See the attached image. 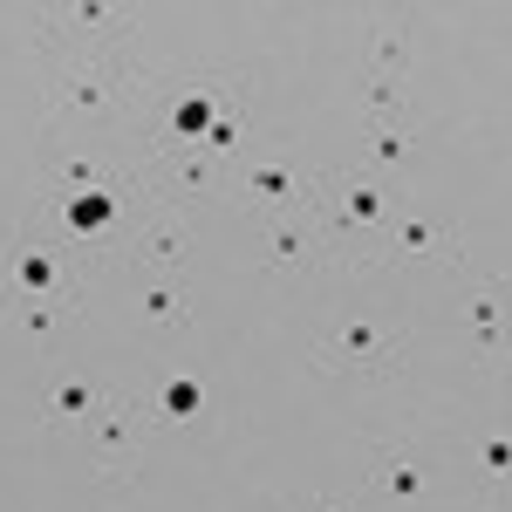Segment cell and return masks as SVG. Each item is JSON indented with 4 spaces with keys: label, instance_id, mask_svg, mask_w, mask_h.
I'll return each instance as SVG.
<instances>
[{
    "label": "cell",
    "instance_id": "cell-1",
    "mask_svg": "<svg viewBox=\"0 0 512 512\" xmlns=\"http://www.w3.org/2000/svg\"><path fill=\"white\" fill-rule=\"evenodd\" d=\"M390 219H396L390 192L376 178H362V171H349L342 185H328V198H321V226L335 239H376V233H390Z\"/></svg>",
    "mask_w": 512,
    "mask_h": 512
},
{
    "label": "cell",
    "instance_id": "cell-2",
    "mask_svg": "<svg viewBox=\"0 0 512 512\" xmlns=\"http://www.w3.org/2000/svg\"><path fill=\"white\" fill-rule=\"evenodd\" d=\"M396 355H403V328H396V321H369V315H349L321 342V362H328V369H362V376L396 369Z\"/></svg>",
    "mask_w": 512,
    "mask_h": 512
},
{
    "label": "cell",
    "instance_id": "cell-3",
    "mask_svg": "<svg viewBox=\"0 0 512 512\" xmlns=\"http://www.w3.org/2000/svg\"><path fill=\"white\" fill-rule=\"evenodd\" d=\"M62 226H69L76 239L110 233V226H117V192H110V185H89V192H69V198H62Z\"/></svg>",
    "mask_w": 512,
    "mask_h": 512
},
{
    "label": "cell",
    "instance_id": "cell-4",
    "mask_svg": "<svg viewBox=\"0 0 512 512\" xmlns=\"http://www.w3.org/2000/svg\"><path fill=\"white\" fill-rule=\"evenodd\" d=\"M110 103H117V76H103V69L55 76V110H82V117H96V110H110Z\"/></svg>",
    "mask_w": 512,
    "mask_h": 512
},
{
    "label": "cell",
    "instance_id": "cell-5",
    "mask_svg": "<svg viewBox=\"0 0 512 512\" xmlns=\"http://www.w3.org/2000/svg\"><path fill=\"white\" fill-rule=\"evenodd\" d=\"M390 233H396V253H410V260H424V253H458L451 226L431 219V212H403V219H390Z\"/></svg>",
    "mask_w": 512,
    "mask_h": 512
},
{
    "label": "cell",
    "instance_id": "cell-6",
    "mask_svg": "<svg viewBox=\"0 0 512 512\" xmlns=\"http://www.w3.org/2000/svg\"><path fill=\"white\" fill-rule=\"evenodd\" d=\"M376 485L390 492L396 512H417V499H424V472H417V458L403 451V444H390L383 451V465H376Z\"/></svg>",
    "mask_w": 512,
    "mask_h": 512
},
{
    "label": "cell",
    "instance_id": "cell-7",
    "mask_svg": "<svg viewBox=\"0 0 512 512\" xmlns=\"http://www.w3.org/2000/svg\"><path fill=\"white\" fill-rule=\"evenodd\" d=\"M14 294H21V301H55V294H62V267H55V253L21 246V253H14Z\"/></svg>",
    "mask_w": 512,
    "mask_h": 512
},
{
    "label": "cell",
    "instance_id": "cell-8",
    "mask_svg": "<svg viewBox=\"0 0 512 512\" xmlns=\"http://www.w3.org/2000/svg\"><path fill=\"white\" fill-rule=\"evenodd\" d=\"M239 192L253 198V205H287V198L301 192V171L287 158H267V164H253V171L239 178Z\"/></svg>",
    "mask_w": 512,
    "mask_h": 512
},
{
    "label": "cell",
    "instance_id": "cell-9",
    "mask_svg": "<svg viewBox=\"0 0 512 512\" xmlns=\"http://www.w3.org/2000/svg\"><path fill=\"white\" fill-rule=\"evenodd\" d=\"M362 151H369V164H383V171H403V164L417 158V130L410 123H369Z\"/></svg>",
    "mask_w": 512,
    "mask_h": 512
},
{
    "label": "cell",
    "instance_id": "cell-10",
    "mask_svg": "<svg viewBox=\"0 0 512 512\" xmlns=\"http://www.w3.org/2000/svg\"><path fill=\"white\" fill-rule=\"evenodd\" d=\"M96 451H103V472H130V465H137V431H130V417H123L117 403H110L103 424H96Z\"/></svg>",
    "mask_w": 512,
    "mask_h": 512
},
{
    "label": "cell",
    "instance_id": "cell-11",
    "mask_svg": "<svg viewBox=\"0 0 512 512\" xmlns=\"http://www.w3.org/2000/svg\"><path fill=\"white\" fill-rule=\"evenodd\" d=\"M369 62H376V82L410 76V35H403V21H383V28H376V41H369Z\"/></svg>",
    "mask_w": 512,
    "mask_h": 512
},
{
    "label": "cell",
    "instance_id": "cell-12",
    "mask_svg": "<svg viewBox=\"0 0 512 512\" xmlns=\"http://www.w3.org/2000/svg\"><path fill=\"white\" fill-rule=\"evenodd\" d=\"M96 403H103V396H96V383H89V376H69V383H55V390H48L41 417H48V424H69V417H89Z\"/></svg>",
    "mask_w": 512,
    "mask_h": 512
},
{
    "label": "cell",
    "instance_id": "cell-13",
    "mask_svg": "<svg viewBox=\"0 0 512 512\" xmlns=\"http://www.w3.org/2000/svg\"><path fill=\"white\" fill-rule=\"evenodd\" d=\"M158 410H164V417H178V424L198 417V410H205V383H198V376H164V383H158Z\"/></svg>",
    "mask_w": 512,
    "mask_h": 512
},
{
    "label": "cell",
    "instance_id": "cell-14",
    "mask_svg": "<svg viewBox=\"0 0 512 512\" xmlns=\"http://www.w3.org/2000/svg\"><path fill=\"white\" fill-rule=\"evenodd\" d=\"M472 335L485 355L499 349V287H472Z\"/></svg>",
    "mask_w": 512,
    "mask_h": 512
},
{
    "label": "cell",
    "instance_id": "cell-15",
    "mask_svg": "<svg viewBox=\"0 0 512 512\" xmlns=\"http://www.w3.org/2000/svg\"><path fill=\"white\" fill-rule=\"evenodd\" d=\"M144 253H151L158 267H171V260H185V219H158V226L144 233Z\"/></svg>",
    "mask_w": 512,
    "mask_h": 512
},
{
    "label": "cell",
    "instance_id": "cell-16",
    "mask_svg": "<svg viewBox=\"0 0 512 512\" xmlns=\"http://www.w3.org/2000/svg\"><path fill=\"white\" fill-rule=\"evenodd\" d=\"M308 253V233H294V226H274L267 233V267H287V260H301Z\"/></svg>",
    "mask_w": 512,
    "mask_h": 512
},
{
    "label": "cell",
    "instance_id": "cell-17",
    "mask_svg": "<svg viewBox=\"0 0 512 512\" xmlns=\"http://www.w3.org/2000/svg\"><path fill=\"white\" fill-rule=\"evenodd\" d=\"M144 315H151V321H178V315H185L178 287H164V280H158V287H144Z\"/></svg>",
    "mask_w": 512,
    "mask_h": 512
},
{
    "label": "cell",
    "instance_id": "cell-18",
    "mask_svg": "<svg viewBox=\"0 0 512 512\" xmlns=\"http://www.w3.org/2000/svg\"><path fill=\"white\" fill-rule=\"evenodd\" d=\"M178 178H185V192H212V164L205 158H185V164H171Z\"/></svg>",
    "mask_w": 512,
    "mask_h": 512
},
{
    "label": "cell",
    "instance_id": "cell-19",
    "mask_svg": "<svg viewBox=\"0 0 512 512\" xmlns=\"http://www.w3.org/2000/svg\"><path fill=\"white\" fill-rule=\"evenodd\" d=\"M48 328H55V301H35V308H28V335H48Z\"/></svg>",
    "mask_w": 512,
    "mask_h": 512
},
{
    "label": "cell",
    "instance_id": "cell-20",
    "mask_svg": "<svg viewBox=\"0 0 512 512\" xmlns=\"http://www.w3.org/2000/svg\"><path fill=\"white\" fill-rule=\"evenodd\" d=\"M512 465V444L506 437H485V472H506Z\"/></svg>",
    "mask_w": 512,
    "mask_h": 512
},
{
    "label": "cell",
    "instance_id": "cell-21",
    "mask_svg": "<svg viewBox=\"0 0 512 512\" xmlns=\"http://www.w3.org/2000/svg\"><path fill=\"white\" fill-rule=\"evenodd\" d=\"M321 512H349V506H342V499H335V506H321Z\"/></svg>",
    "mask_w": 512,
    "mask_h": 512
}]
</instances>
